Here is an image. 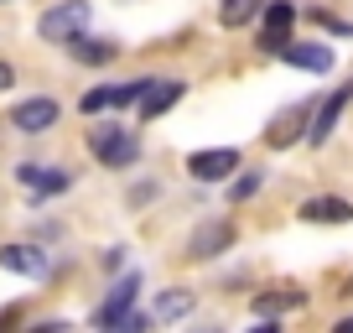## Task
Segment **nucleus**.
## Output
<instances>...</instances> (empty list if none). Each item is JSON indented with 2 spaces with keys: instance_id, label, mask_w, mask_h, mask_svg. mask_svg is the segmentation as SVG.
<instances>
[{
  "instance_id": "nucleus-17",
  "label": "nucleus",
  "mask_w": 353,
  "mask_h": 333,
  "mask_svg": "<svg viewBox=\"0 0 353 333\" xmlns=\"http://www.w3.org/2000/svg\"><path fill=\"white\" fill-rule=\"evenodd\" d=\"M68 53H73L78 63H110V57H114V42H88V37L78 32L73 42H68Z\"/></svg>"
},
{
  "instance_id": "nucleus-20",
  "label": "nucleus",
  "mask_w": 353,
  "mask_h": 333,
  "mask_svg": "<svg viewBox=\"0 0 353 333\" xmlns=\"http://www.w3.org/2000/svg\"><path fill=\"white\" fill-rule=\"evenodd\" d=\"M145 84L151 78H130V84H114V110H125V104H135L145 94Z\"/></svg>"
},
{
  "instance_id": "nucleus-21",
  "label": "nucleus",
  "mask_w": 353,
  "mask_h": 333,
  "mask_svg": "<svg viewBox=\"0 0 353 333\" xmlns=\"http://www.w3.org/2000/svg\"><path fill=\"white\" fill-rule=\"evenodd\" d=\"M11 84H16V68H11V63H0V89H11Z\"/></svg>"
},
{
  "instance_id": "nucleus-2",
  "label": "nucleus",
  "mask_w": 353,
  "mask_h": 333,
  "mask_svg": "<svg viewBox=\"0 0 353 333\" xmlns=\"http://www.w3.org/2000/svg\"><path fill=\"white\" fill-rule=\"evenodd\" d=\"M88 151L99 156L104 166H130L135 156H141V141H135L125 125H94V131H88Z\"/></svg>"
},
{
  "instance_id": "nucleus-16",
  "label": "nucleus",
  "mask_w": 353,
  "mask_h": 333,
  "mask_svg": "<svg viewBox=\"0 0 353 333\" xmlns=\"http://www.w3.org/2000/svg\"><path fill=\"white\" fill-rule=\"evenodd\" d=\"M192 302H198V297H192L188 287H172V292H161V297H156V318H161V323L188 318V312H192Z\"/></svg>"
},
{
  "instance_id": "nucleus-9",
  "label": "nucleus",
  "mask_w": 353,
  "mask_h": 333,
  "mask_svg": "<svg viewBox=\"0 0 353 333\" xmlns=\"http://www.w3.org/2000/svg\"><path fill=\"white\" fill-rule=\"evenodd\" d=\"M135 297H141V276L130 271V276H120L110 287V297H104V307L94 312V323H99V328H114V318H125V312L135 307Z\"/></svg>"
},
{
  "instance_id": "nucleus-7",
  "label": "nucleus",
  "mask_w": 353,
  "mask_h": 333,
  "mask_svg": "<svg viewBox=\"0 0 353 333\" xmlns=\"http://www.w3.org/2000/svg\"><path fill=\"white\" fill-rule=\"evenodd\" d=\"M182 94H188V84H182V78H151V84H145V94L135 99V115L151 125V120H161V115L172 110Z\"/></svg>"
},
{
  "instance_id": "nucleus-5",
  "label": "nucleus",
  "mask_w": 353,
  "mask_h": 333,
  "mask_svg": "<svg viewBox=\"0 0 353 333\" xmlns=\"http://www.w3.org/2000/svg\"><path fill=\"white\" fill-rule=\"evenodd\" d=\"M291 21H296V6H291V0L260 6V47L265 53H281V47L291 42Z\"/></svg>"
},
{
  "instance_id": "nucleus-15",
  "label": "nucleus",
  "mask_w": 353,
  "mask_h": 333,
  "mask_svg": "<svg viewBox=\"0 0 353 333\" xmlns=\"http://www.w3.org/2000/svg\"><path fill=\"white\" fill-rule=\"evenodd\" d=\"M265 0H223L219 6V26H229V32H239V26H250L254 16H260Z\"/></svg>"
},
{
  "instance_id": "nucleus-14",
  "label": "nucleus",
  "mask_w": 353,
  "mask_h": 333,
  "mask_svg": "<svg viewBox=\"0 0 353 333\" xmlns=\"http://www.w3.org/2000/svg\"><path fill=\"white\" fill-rule=\"evenodd\" d=\"M296 307H307V292L301 287H276V292H265V297H254V312L270 318V323H276L281 312H296Z\"/></svg>"
},
{
  "instance_id": "nucleus-12",
  "label": "nucleus",
  "mask_w": 353,
  "mask_h": 333,
  "mask_svg": "<svg viewBox=\"0 0 353 333\" xmlns=\"http://www.w3.org/2000/svg\"><path fill=\"white\" fill-rule=\"evenodd\" d=\"M276 57H286L291 68H307V73H327V68H332V47H322V42H296V37H291Z\"/></svg>"
},
{
  "instance_id": "nucleus-23",
  "label": "nucleus",
  "mask_w": 353,
  "mask_h": 333,
  "mask_svg": "<svg viewBox=\"0 0 353 333\" xmlns=\"http://www.w3.org/2000/svg\"><path fill=\"white\" fill-rule=\"evenodd\" d=\"M348 297H353V276H348Z\"/></svg>"
},
{
  "instance_id": "nucleus-13",
  "label": "nucleus",
  "mask_w": 353,
  "mask_h": 333,
  "mask_svg": "<svg viewBox=\"0 0 353 333\" xmlns=\"http://www.w3.org/2000/svg\"><path fill=\"white\" fill-rule=\"evenodd\" d=\"M296 213H301L307 224H348V219H353V203H348V198H332V193H322V198H307Z\"/></svg>"
},
{
  "instance_id": "nucleus-18",
  "label": "nucleus",
  "mask_w": 353,
  "mask_h": 333,
  "mask_svg": "<svg viewBox=\"0 0 353 333\" xmlns=\"http://www.w3.org/2000/svg\"><path fill=\"white\" fill-rule=\"evenodd\" d=\"M78 110H83V115H104V110H114V84H104V89H88Z\"/></svg>"
},
{
  "instance_id": "nucleus-1",
  "label": "nucleus",
  "mask_w": 353,
  "mask_h": 333,
  "mask_svg": "<svg viewBox=\"0 0 353 333\" xmlns=\"http://www.w3.org/2000/svg\"><path fill=\"white\" fill-rule=\"evenodd\" d=\"M88 16H94V6L88 0H63V6H52V11L37 21V37L42 42H73L78 32H88Z\"/></svg>"
},
{
  "instance_id": "nucleus-19",
  "label": "nucleus",
  "mask_w": 353,
  "mask_h": 333,
  "mask_svg": "<svg viewBox=\"0 0 353 333\" xmlns=\"http://www.w3.org/2000/svg\"><path fill=\"white\" fill-rule=\"evenodd\" d=\"M260 188H265V178H260V172H244V178H234V188H229V203H250Z\"/></svg>"
},
{
  "instance_id": "nucleus-22",
  "label": "nucleus",
  "mask_w": 353,
  "mask_h": 333,
  "mask_svg": "<svg viewBox=\"0 0 353 333\" xmlns=\"http://www.w3.org/2000/svg\"><path fill=\"white\" fill-rule=\"evenodd\" d=\"M338 333H353V318H343V323H338Z\"/></svg>"
},
{
  "instance_id": "nucleus-3",
  "label": "nucleus",
  "mask_w": 353,
  "mask_h": 333,
  "mask_svg": "<svg viewBox=\"0 0 353 333\" xmlns=\"http://www.w3.org/2000/svg\"><path fill=\"white\" fill-rule=\"evenodd\" d=\"M57 120H63V104L47 99V94L21 99V104H11V110H6V125H11V131H21V135H42V131H52Z\"/></svg>"
},
{
  "instance_id": "nucleus-4",
  "label": "nucleus",
  "mask_w": 353,
  "mask_h": 333,
  "mask_svg": "<svg viewBox=\"0 0 353 333\" xmlns=\"http://www.w3.org/2000/svg\"><path fill=\"white\" fill-rule=\"evenodd\" d=\"M234 240H239V229L229 219H203L188 240V260H219L223 250H234Z\"/></svg>"
},
{
  "instance_id": "nucleus-10",
  "label": "nucleus",
  "mask_w": 353,
  "mask_h": 333,
  "mask_svg": "<svg viewBox=\"0 0 353 333\" xmlns=\"http://www.w3.org/2000/svg\"><path fill=\"white\" fill-rule=\"evenodd\" d=\"M16 178H21L26 188L37 193V198H47V193H68V188H73V178H68L63 166H47V162H21V166H16Z\"/></svg>"
},
{
  "instance_id": "nucleus-11",
  "label": "nucleus",
  "mask_w": 353,
  "mask_h": 333,
  "mask_svg": "<svg viewBox=\"0 0 353 333\" xmlns=\"http://www.w3.org/2000/svg\"><path fill=\"white\" fill-rule=\"evenodd\" d=\"M0 266L6 271H16V276H47V250H37V245H0Z\"/></svg>"
},
{
  "instance_id": "nucleus-6",
  "label": "nucleus",
  "mask_w": 353,
  "mask_h": 333,
  "mask_svg": "<svg viewBox=\"0 0 353 333\" xmlns=\"http://www.w3.org/2000/svg\"><path fill=\"white\" fill-rule=\"evenodd\" d=\"M188 172L198 182H229L239 172V151L234 146H213V151H192L188 156Z\"/></svg>"
},
{
  "instance_id": "nucleus-8",
  "label": "nucleus",
  "mask_w": 353,
  "mask_h": 333,
  "mask_svg": "<svg viewBox=\"0 0 353 333\" xmlns=\"http://www.w3.org/2000/svg\"><path fill=\"white\" fill-rule=\"evenodd\" d=\"M348 99H353V84H338V89L327 94V99L317 104V110H312V125H307V141L312 146H322L332 135V125L343 120V110H348Z\"/></svg>"
}]
</instances>
